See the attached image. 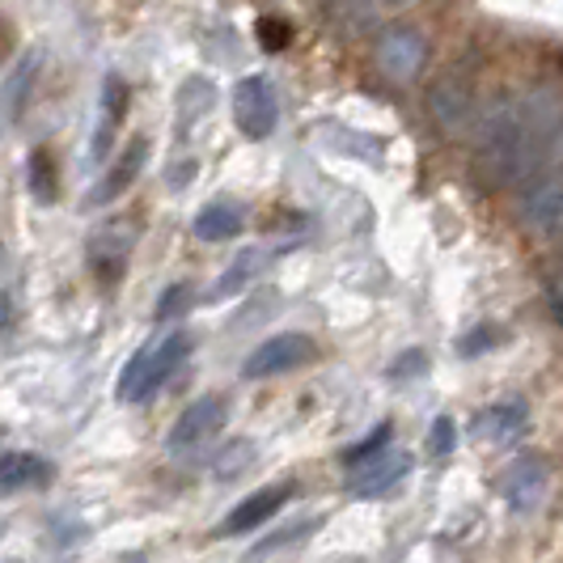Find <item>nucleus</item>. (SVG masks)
I'll list each match as a JSON object with an SVG mask.
<instances>
[{
	"label": "nucleus",
	"mask_w": 563,
	"mask_h": 563,
	"mask_svg": "<svg viewBox=\"0 0 563 563\" xmlns=\"http://www.w3.org/2000/svg\"><path fill=\"white\" fill-rule=\"evenodd\" d=\"M563 93L551 85H526L500 93L475 128V162L496 187H526L560 166Z\"/></svg>",
	"instance_id": "obj_1"
},
{
	"label": "nucleus",
	"mask_w": 563,
	"mask_h": 563,
	"mask_svg": "<svg viewBox=\"0 0 563 563\" xmlns=\"http://www.w3.org/2000/svg\"><path fill=\"white\" fill-rule=\"evenodd\" d=\"M187 356H191V335L187 331H169L166 339L144 343V347L132 352V361L123 365L119 382H114V395L123 398V402H132V407H141L183 368Z\"/></svg>",
	"instance_id": "obj_2"
},
{
	"label": "nucleus",
	"mask_w": 563,
	"mask_h": 563,
	"mask_svg": "<svg viewBox=\"0 0 563 563\" xmlns=\"http://www.w3.org/2000/svg\"><path fill=\"white\" fill-rule=\"evenodd\" d=\"M517 221L534 238H563V162L517 191Z\"/></svg>",
	"instance_id": "obj_3"
},
{
	"label": "nucleus",
	"mask_w": 563,
	"mask_h": 563,
	"mask_svg": "<svg viewBox=\"0 0 563 563\" xmlns=\"http://www.w3.org/2000/svg\"><path fill=\"white\" fill-rule=\"evenodd\" d=\"M229 420V407L221 395H199L191 407H183V416L174 420L166 437V453L169 457H191V453L208 450L217 437H221V428Z\"/></svg>",
	"instance_id": "obj_4"
},
{
	"label": "nucleus",
	"mask_w": 563,
	"mask_h": 563,
	"mask_svg": "<svg viewBox=\"0 0 563 563\" xmlns=\"http://www.w3.org/2000/svg\"><path fill=\"white\" fill-rule=\"evenodd\" d=\"M377 68L398 85H411L428 68V34L411 22H395L377 34Z\"/></svg>",
	"instance_id": "obj_5"
},
{
	"label": "nucleus",
	"mask_w": 563,
	"mask_h": 563,
	"mask_svg": "<svg viewBox=\"0 0 563 563\" xmlns=\"http://www.w3.org/2000/svg\"><path fill=\"white\" fill-rule=\"evenodd\" d=\"M233 123L246 141H267L280 123V102H276V85L267 77H242L233 85Z\"/></svg>",
	"instance_id": "obj_6"
},
{
	"label": "nucleus",
	"mask_w": 563,
	"mask_h": 563,
	"mask_svg": "<svg viewBox=\"0 0 563 563\" xmlns=\"http://www.w3.org/2000/svg\"><path fill=\"white\" fill-rule=\"evenodd\" d=\"M313 361V339L310 335H297V331H284V335L263 339L246 356L242 365V377L246 382H263V377H276V373H288V368L306 365Z\"/></svg>",
	"instance_id": "obj_7"
},
{
	"label": "nucleus",
	"mask_w": 563,
	"mask_h": 563,
	"mask_svg": "<svg viewBox=\"0 0 563 563\" xmlns=\"http://www.w3.org/2000/svg\"><path fill=\"white\" fill-rule=\"evenodd\" d=\"M292 496H297V483H288V479L272 483V487H258V492H251L238 508H229V517L217 526V534H251L263 521H272Z\"/></svg>",
	"instance_id": "obj_8"
},
{
	"label": "nucleus",
	"mask_w": 563,
	"mask_h": 563,
	"mask_svg": "<svg viewBox=\"0 0 563 563\" xmlns=\"http://www.w3.org/2000/svg\"><path fill=\"white\" fill-rule=\"evenodd\" d=\"M428 107H432L441 128L462 132L466 119H471V107H475V81H466L462 68H445L432 85V93H428Z\"/></svg>",
	"instance_id": "obj_9"
},
{
	"label": "nucleus",
	"mask_w": 563,
	"mask_h": 563,
	"mask_svg": "<svg viewBox=\"0 0 563 563\" xmlns=\"http://www.w3.org/2000/svg\"><path fill=\"white\" fill-rule=\"evenodd\" d=\"M500 492H505V500L512 512H534V508L542 505V496H547V462H542L538 453L512 457Z\"/></svg>",
	"instance_id": "obj_10"
},
{
	"label": "nucleus",
	"mask_w": 563,
	"mask_h": 563,
	"mask_svg": "<svg viewBox=\"0 0 563 563\" xmlns=\"http://www.w3.org/2000/svg\"><path fill=\"white\" fill-rule=\"evenodd\" d=\"M411 475V453H382V457H373L365 462L356 475H352V496H361V500H377V496H386V492H395L398 483Z\"/></svg>",
	"instance_id": "obj_11"
},
{
	"label": "nucleus",
	"mask_w": 563,
	"mask_h": 563,
	"mask_svg": "<svg viewBox=\"0 0 563 563\" xmlns=\"http://www.w3.org/2000/svg\"><path fill=\"white\" fill-rule=\"evenodd\" d=\"M119 233H128L123 221H111L102 233H93L89 258H93V272H98L102 280H119V272H123V263H128V251H132V242H136V238H119Z\"/></svg>",
	"instance_id": "obj_12"
},
{
	"label": "nucleus",
	"mask_w": 563,
	"mask_h": 563,
	"mask_svg": "<svg viewBox=\"0 0 563 563\" xmlns=\"http://www.w3.org/2000/svg\"><path fill=\"white\" fill-rule=\"evenodd\" d=\"M246 229V212L238 208V203H229V199H212L203 212L196 217V233L199 242H229V238H238Z\"/></svg>",
	"instance_id": "obj_13"
},
{
	"label": "nucleus",
	"mask_w": 563,
	"mask_h": 563,
	"mask_svg": "<svg viewBox=\"0 0 563 563\" xmlns=\"http://www.w3.org/2000/svg\"><path fill=\"white\" fill-rule=\"evenodd\" d=\"M52 475H56V466H52L47 457H38V453L9 450L4 462H0V483H4V492H18V487H47Z\"/></svg>",
	"instance_id": "obj_14"
},
{
	"label": "nucleus",
	"mask_w": 563,
	"mask_h": 563,
	"mask_svg": "<svg viewBox=\"0 0 563 563\" xmlns=\"http://www.w3.org/2000/svg\"><path fill=\"white\" fill-rule=\"evenodd\" d=\"M144 157H148V141H144V136H136V141L128 144L123 153H119V162L111 166L107 183L98 187V203H111V199L123 196V191L136 183V174L144 169Z\"/></svg>",
	"instance_id": "obj_15"
},
{
	"label": "nucleus",
	"mask_w": 563,
	"mask_h": 563,
	"mask_svg": "<svg viewBox=\"0 0 563 563\" xmlns=\"http://www.w3.org/2000/svg\"><path fill=\"white\" fill-rule=\"evenodd\" d=\"M526 420H530L526 402H521V398H508V402H492V407L483 411L479 432L487 441H512V437L526 432Z\"/></svg>",
	"instance_id": "obj_16"
},
{
	"label": "nucleus",
	"mask_w": 563,
	"mask_h": 563,
	"mask_svg": "<svg viewBox=\"0 0 563 563\" xmlns=\"http://www.w3.org/2000/svg\"><path fill=\"white\" fill-rule=\"evenodd\" d=\"M34 77H38V52H30V56L18 59V68H13L9 81H4V114H9V119H18V111L30 102Z\"/></svg>",
	"instance_id": "obj_17"
},
{
	"label": "nucleus",
	"mask_w": 563,
	"mask_h": 563,
	"mask_svg": "<svg viewBox=\"0 0 563 563\" xmlns=\"http://www.w3.org/2000/svg\"><path fill=\"white\" fill-rule=\"evenodd\" d=\"M102 107H107V128L93 136V157H107V148H111V132L123 123V114H128V85L119 81V77H107V93H102Z\"/></svg>",
	"instance_id": "obj_18"
},
{
	"label": "nucleus",
	"mask_w": 563,
	"mask_h": 563,
	"mask_svg": "<svg viewBox=\"0 0 563 563\" xmlns=\"http://www.w3.org/2000/svg\"><path fill=\"white\" fill-rule=\"evenodd\" d=\"M390 437H395V428L390 423H377L373 432H368L361 445H352V450L343 453V462L352 466V471H361L365 462H373V457H382V453H390L386 445H390Z\"/></svg>",
	"instance_id": "obj_19"
},
{
	"label": "nucleus",
	"mask_w": 563,
	"mask_h": 563,
	"mask_svg": "<svg viewBox=\"0 0 563 563\" xmlns=\"http://www.w3.org/2000/svg\"><path fill=\"white\" fill-rule=\"evenodd\" d=\"M30 191L43 199V203L56 199V169H52V153L47 148H34L30 153Z\"/></svg>",
	"instance_id": "obj_20"
},
{
	"label": "nucleus",
	"mask_w": 563,
	"mask_h": 563,
	"mask_svg": "<svg viewBox=\"0 0 563 563\" xmlns=\"http://www.w3.org/2000/svg\"><path fill=\"white\" fill-rule=\"evenodd\" d=\"M254 267H258V251H242L238 254V263H229L225 267V276H221V284H217V292H221V297L242 292V288L254 280Z\"/></svg>",
	"instance_id": "obj_21"
},
{
	"label": "nucleus",
	"mask_w": 563,
	"mask_h": 563,
	"mask_svg": "<svg viewBox=\"0 0 563 563\" xmlns=\"http://www.w3.org/2000/svg\"><path fill=\"white\" fill-rule=\"evenodd\" d=\"M254 30H258V47H263V52H284L288 38H292V26H288L284 18H258Z\"/></svg>",
	"instance_id": "obj_22"
},
{
	"label": "nucleus",
	"mask_w": 563,
	"mask_h": 563,
	"mask_svg": "<svg viewBox=\"0 0 563 563\" xmlns=\"http://www.w3.org/2000/svg\"><path fill=\"white\" fill-rule=\"evenodd\" d=\"M453 445H457V423L450 416H437L432 428H428V450L437 457H445V453H453Z\"/></svg>",
	"instance_id": "obj_23"
},
{
	"label": "nucleus",
	"mask_w": 563,
	"mask_h": 563,
	"mask_svg": "<svg viewBox=\"0 0 563 563\" xmlns=\"http://www.w3.org/2000/svg\"><path fill=\"white\" fill-rule=\"evenodd\" d=\"M187 297H191V284H169L166 292L157 297V318L166 322V318H174V313L187 310Z\"/></svg>",
	"instance_id": "obj_24"
},
{
	"label": "nucleus",
	"mask_w": 563,
	"mask_h": 563,
	"mask_svg": "<svg viewBox=\"0 0 563 563\" xmlns=\"http://www.w3.org/2000/svg\"><path fill=\"white\" fill-rule=\"evenodd\" d=\"M496 335H500L496 327H479L475 335H466L457 347H462V356H479V352H487V347H496V343H500Z\"/></svg>",
	"instance_id": "obj_25"
},
{
	"label": "nucleus",
	"mask_w": 563,
	"mask_h": 563,
	"mask_svg": "<svg viewBox=\"0 0 563 563\" xmlns=\"http://www.w3.org/2000/svg\"><path fill=\"white\" fill-rule=\"evenodd\" d=\"M542 292H547V310H551V318H555V327L563 331V280H551L542 284Z\"/></svg>",
	"instance_id": "obj_26"
}]
</instances>
